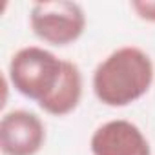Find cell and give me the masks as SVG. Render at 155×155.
Segmentation results:
<instances>
[{"label": "cell", "instance_id": "obj_1", "mask_svg": "<svg viewBox=\"0 0 155 155\" xmlns=\"http://www.w3.org/2000/svg\"><path fill=\"white\" fill-rule=\"evenodd\" d=\"M153 62L146 51L124 46L110 53L93 71L95 97L110 108H124L144 97L153 84Z\"/></svg>", "mask_w": 155, "mask_h": 155}, {"label": "cell", "instance_id": "obj_2", "mask_svg": "<svg viewBox=\"0 0 155 155\" xmlns=\"http://www.w3.org/2000/svg\"><path fill=\"white\" fill-rule=\"evenodd\" d=\"M62 71V58L44 48L28 46L11 57L8 77L20 95L40 104L57 90Z\"/></svg>", "mask_w": 155, "mask_h": 155}, {"label": "cell", "instance_id": "obj_3", "mask_svg": "<svg viewBox=\"0 0 155 155\" xmlns=\"http://www.w3.org/2000/svg\"><path fill=\"white\" fill-rule=\"evenodd\" d=\"M29 24L40 40L51 46H68L84 33L86 15L77 2H37L29 13Z\"/></svg>", "mask_w": 155, "mask_h": 155}, {"label": "cell", "instance_id": "obj_4", "mask_svg": "<svg viewBox=\"0 0 155 155\" xmlns=\"http://www.w3.org/2000/svg\"><path fill=\"white\" fill-rule=\"evenodd\" d=\"M44 142L46 126L33 111L13 110L0 120V150L4 155H37Z\"/></svg>", "mask_w": 155, "mask_h": 155}, {"label": "cell", "instance_id": "obj_5", "mask_svg": "<svg viewBox=\"0 0 155 155\" xmlns=\"http://www.w3.org/2000/svg\"><path fill=\"white\" fill-rule=\"evenodd\" d=\"M93 155H151L144 133L130 120L115 119L99 126L90 140Z\"/></svg>", "mask_w": 155, "mask_h": 155}, {"label": "cell", "instance_id": "obj_6", "mask_svg": "<svg viewBox=\"0 0 155 155\" xmlns=\"http://www.w3.org/2000/svg\"><path fill=\"white\" fill-rule=\"evenodd\" d=\"M81 99H82V73L75 62L64 60L62 79L57 90L38 106L49 115L64 117L79 106Z\"/></svg>", "mask_w": 155, "mask_h": 155}, {"label": "cell", "instance_id": "obj_7", "mask_svg": "<svg viewBox=\"0 0 155 155\" xmlns=\"http://www.w3.org/2000/svg\"><path fill=\"white\" fill-rule=\"evenodd\" d=\"M130 6L139 18L146 22H155V0H133Z\"/></svg>", "mask_w": 155, "mask_h": 155}]
</instances>
